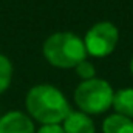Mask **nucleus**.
Listing matches in <instances>:
<instances>
[{"instance_id":"f257e3e1","label":"nucleus","mask_w":133,"mask_h":133,"mask_svg":"<svg viewBox=\"0 0 133 133\" xmlns=\"http://www.w3.org/2000/svg\"><path fill=\"white\" fill-rule=\"evenodd\" d=\"M26 110L43 125H59L71 108L64 93L53 85H36L26 95Z\"/></svg>"},{"instance_id":"f03ea898","label":"nucleus","mask_w":133,"mask_h":133,"mask_svg":"<svg viewBox=\"0 0 133 133\" xmlns=\"http://www.w3.org/2000/svg\"><path fill=\"white\" fill-rule=\"evenodd\" d=\"M43 56L56 68H76L85 61L87 50L84 40L73 33H54L43 42Z\"/></svg>"},{"instance_id":"7ed1b4c3","label":"nucleus","mask_w":133,"mask_h":133,"mask_svg":"<svg viewBox=\"0 0 133 133\" xmlns=\"http://www.w3.org/2000/svg\"><path fill=\"white\" fill-rule=\"evenodd\" d=\"M115 91L104 79L82 81L74 90V102L85 115H99L113 105Z\"/></svg>"},{"instance_id":"20e7f679","label":"nucleus","mask_w":133,"mask_h":133,"mask_svg":"<svg viewBox=\"0 0 133 133\" xmlns=\"http://www.w3.org/2000/svg\"><path fill=\"white\" fill-rule=\"evenodd\" d=\"M119 31L111 22H98L85 34V50L87 54L93 57H105L111 54L118 45Z\"/></svg>"},{"instance_id":"39448f33","label":"nucleus","mask_w":133,"mask_h":133,"mask_svg":"<svg viewBox=\"0 0 133 133\" xmlns=\"http://www.w3.org/2000/svg\"><path fill=\"white\" fill-rule=\"evenodd\" d=\"M0 133H34V124L25 113L9 111L0 118Z\"/></svg>"},{"instance_id":"423d86ee","label":"nucleus","mask_w":133,"mask_h":133,"mask_svg":"<svg viewBox=\"0 0 133 133\" xmlns=\"http://www.w3.org/2000/svg\"><path fill=\"white\" fill-rule=\"evenodd\" d=\"M65 133H95L93 119L82 111H70L62 125Z\"/></svg>"},{"instance_id":"0eeeda50","label":"nucleus","mask_w":133,"mask_h":133,"mask_svg":"<svg viewBox=\"0 0 133 133\" xmlns=\"http://www.w3.org/2000/svg\"><path fill=\"white\" fill-rule=\"evenodd\" d=\"M118 115L133 119V88H121L113 96L111 105Z\"/></svg>"},{"instance_id":"6e6552de","label":"nucleus","mask_w":133,"mask_h":133,"mask_svg":"<svg viewBox=\"0 0 133 133\" xmlns=\"http://www.w3.org/2000/svg\"><path fill=\"white\" fill-rule=\"evenodd\" d=\"M104 133H133V119L125 118L122 115H110L102 122Z\"/></svg>"},{"instance_id":"1a4fd4ad","label":"nucleus","mask_w":133,"mask_h":133,"mask_svg":"<svg viewBox=\"0 0 133 133\" xmlns=\"http://www.w3.org/2000/svg\"><path fill=\"white\" fill-rule=\"evenodd\" d=\"M11 77H12V65L8 57L0 54V93H3L9 87Z\"/></svg>"},{"instance_id":"9d476101","label":"nucleus","mask_w":133,"mask_h":133,"mask_svg":"<svg viewBox=\"0 0 133 133\" xmlns=\"http://www.w3.org/2000/svg\"><path fill=\"white\" fill-rule=\"evenodd\" d=\"M76 73L81 79L84 81H90V79H95L96 76V68L91 62L88 61H82L79 65H76Z\"/></svg>"},{"instance_id":"9b49d317","label":"nucleus","mask_w":133,"mask_h":133,"mask_svg":"<svg viewBox=\"0 0 133 133\" xmlns=\"http://www.w3.org/2000/svg\"><path fill=\"white\" fill-rule=\"evenodd\" d=\"M37 133H65L61 125H42Z\"/></svg>"},{"instance_id":"f8f14e48","label":"nucleus","mask_w":133,"mask_h":133,"mask_svg":"<svg viewBox=\"0 0 133 133\" xmlns=\"http://www.w3.org/2000/svg\"><path fill=\"white\" fill-rule=\"evenodd\" d=\"M130 71H132V74H133V57H132V61H130Z\"/></svg>"}]
</instances>
